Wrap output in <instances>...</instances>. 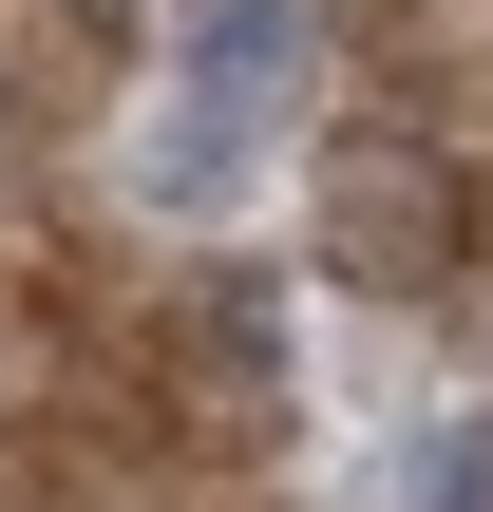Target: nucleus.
<instances>
[{
  "label": "nucleus",
  "instance_id": "f257e3e1",
  "mask_svg": "<svg viewBox=\"0 0 493 512\" xmlns=\"http://www.w3.org/2000/svg\"><path fill=\"white\" fill-rule=\"evenodd\" d=\"M304 38H323V0H190V76H171V114H152V209H209V190L247 171V133H285Z\"/></svg>",
  "mask_w": 493,
  "mask_h": 512
},
{
  "label": "nucleus",
  "instance_id": "f03ea898",
  "mask_svg": "<svg viewBox=\"0 0 493 512\" xmlns=\"http://www.w3.org/2000/svg\"><path fill=\"white\" fill-rule=\"evenodd\" d=\"M361 285H437L456 266V171L437 152H342V228H323Z\"/></svg>",
  "mask_w": 493,
  "mask_h": 512
},
{
  "label": "nucleus",
  "instance_id": "7ed1b4c3",
  "mask_svg": "<svg viewBox=\"0 0 493 512\" xmlns=\"http://www.w3.org/2000/svg\"><path fill=\"white\" fill-rule=\"evenodd\" d=\"M418 512H493V437H437L418 456Z\"/></svg>",
  "mask_w": 493,
  "mask_h": 512
}]
</instances>
